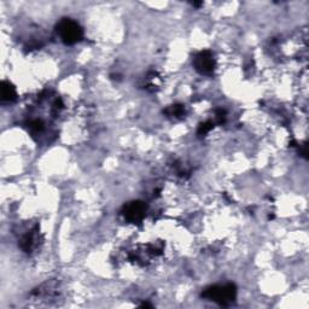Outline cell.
Segmentation results:
<instances>
[{
    "instance_id": "8992f818",
    "label": "cell",
    "mask_w": 309,
    "mask_h": 309,
    "mask_svg": "<svg viewBox=\"0 0 309 309\" xmlns=\"http://www.w3.org/2000/svg\"><path fill=\"white\" fill-rule=\"evenodd\" d=\"M166 113L171 116H180L183 115L184 108L183 105H173V107H171L169 109H167Z\"/></svg>"
},
{
    "instance_id": "6da1fadb",
    "label": "cell",
    "mask_w": 309,
    "mask_h": 309,
    "mask_svg": "<svg viewBox=\"0 0 309 309\" xmlns=\"http://www.w3.org/2000/svg\"><path fill=\"white\" fill-rule=\"evenodd\" d=\"M57 33L60 34L63 43L66 44V45H74V44L81 41L83 38L82 28L80 27L77 22L70 18H63L58 23Z\"/></svg>"
},
{
    "instance_id": "ba28073f",
    "label": "cell",
    "mask_w": 309,
    "mask_h": 309,
    "mask_svg": "<svg viewBox=\"0 0 309 309\" xmlns=\"http://www.w3.org/2000/svg\"><path fill=\"white\" fill-rule=\"evenodd\" d=\"M30 128H32V129H34V130H40L41 128H43V124H41V121H34V122H32V124H30Z\"/></svg>"
},
{
    "instance_id": "7a4b0ae2",
    "label": "cell",
    "mask_w": 309,
    "mask_h": 309,
    "mask_svg": "<svg viewBox=\"0 0 309 309\" xmlns=\"http://www.w3.org/2000/svg\"><path fill=\"white\" fill-rule=\"evenodd\" d=\"M202 296L214 301V302H218L222 306H227L235 301L237 296V289L233 284H227V285L224 286H210V288L205 289Z\"/></svg>"
},
{
    "instance_id": "52a82bcc",
    "label": "cell",
    "mask_w": 309,
    "mask_h": 309,
    "mask_svg": "<svg viewBox=\"0 0 309 309\" xmlns=\"http://www.w3.org/2000/svg\"><path fill=\"white\" fill-rule=\"evenodd\" d=\"M213 128V124L211 122H205V124H202L199 126V129H198V134H205V133H208L209 130Z\"/></svg>"
},
{
    "instance_id": "3957f363",
    "label": "cell",
    "mask_w": 309,
    "mask_h": 309,
    "mask_svg": "<svg viewBox=\"0 0 309 309\" xmlns=\"http://www.w3.org/2000/svg\"><path fill=\"white\" fill-rule=\"evenodd\" d=\"M194 68L200 74H211L215 68L213 55L209 51L199 52L194 58Z\"/></svg>"
},
{
    "instance_id": "5b68a950",
    "label": "cell",
    "mask_w": 309,
    "mask_h": 309,
    "mask_svg": "<svg viewBox=\"0 0 309 309\" xmlns=\"http://www.w3.org/2000/svg\"><path fill=\"white\" fill-rule=\"evenodd\" d=\"M17 93H16L15 87L10 82L4 81L1 85V98L5 102H12L16 99Z\"/></svg>"
},
{
    "instance_id": "277c9868",
    "label": "cell",
    "mask_w": 309,
    "mask_h": 309,
    "mask_svg": "<svg viewBox=\"0 0 309 309\" xmlns=\"http://www.w3.org/2000/svg\"><path fill=\"white\" fill-rule=\"evenodd\" d=\"M146 207L141 202H133L124 207V216L129 222H140L145 216Z\"/></svg>"
}]
</instances>
